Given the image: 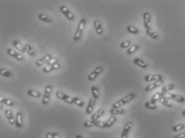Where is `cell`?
Instances as JSON below:
<instances>
[{
  "label": "cell",
  "mask_w": 185,
  "mask_h": 138,
  "mask_svg": "<svg viewBox=\"0 0 185 138\" xmlns=\"http://www.w3.org/2000/svg\"><path fill=\"white\" fill-rule=\"evenodd\" d=\"M52 86L51 85H47L45 88L44 94L43 96V99H42V103L43 105H47L50 102V99H51V93H52Z\"/></svg>",
  "instance_id": "5"
},
{
  "label": "cell",
  "mask_w": 185,
  "mask_h": 138,
  "mask_svg": "<svg viewBox=\"0 0 185 138\" xmlns=\"http://www.w3.org/2000/svg\"><path fill=\"white\" fill-rule=\"evenodd\" d=\"M116 120L117 119H116L115 116H111L106 121V128H110V127L112 126L115 123Z\"/></svg>",
  "instance_id": "28"
},
{
  "label": "cell",
  "mask_w": 185,
  "mask_h": 138,
  "mask_svg": "<svg viewBox=\"0 0 185 138\" xmlns=\"http://www.w3.org/2000/svg\"><path fill=\"white\" fill-rule=\"evenodd\" d=\"M104 114V110L103 109H98L96 112H95L91 116V120L92 121H98L99 118H100Z\"/></svg>",
  "instance_id": "22"
},
{
  "label": "cell",
  "mask_w": 185,
  "mask_h": 138,
  "mask_svg": "<svg viewBox=\"0 0 185 138\" xmlns=\"http://www.w3.org/2000/svg\"><path fill=\"white\" fill-rule=\"evenodd\" d=\"M22 120H23V115L21 112H17L15 116V126L18 129H20L22 127Z\"/></svg>",
  "instance_id": "16"
},
{
  "label": "cell",
  "mask_w": 185,
  "mask_h": 138,
  "mask_svg": "<svg viewBox=\"0 0 185 138\" xmlns=\"http://www.w3.org/2000/svg\"><path fill=\"white\" fill-rule=\"evenodd\" d=\"M86 24V20L85 19H82L79 23L78 27H77V30H76V32L74 35V41L77 42L81 38L82 33H83V30L84 29V26H85Z\"/></svg>",
  "instance_id": "3"
},
{
  "label": "cell",
  "mask_w": 185,
  "mask_h": 138,
  "mask_svg": "<svg viewBox=\"0 0 185 138\" xmlns=\"http://www.w3.org/2000/svg\"><path fill=\"white\" fill-rule=\"evenodd\" d=\"M52 58V54H46L45 56L43 57L42 58L38 59L37 61H36V62H35V65H36L37 66H42L43 65L47 63Z\"/></svg>",
  "instance_id": "13"
},
{
  "label": "cell",
  "mask_w": 185,
  "mask_h": 138,
  "mask_svg": "<svg viewBox=\"0 0 185 138\" xmlns=\"http://www.w3.org/2000/svg\"><path fill=\"white\" fill-rule=\"evenodd\" d=\"M12 44L14 46V47H15L16 50H18L19 51L22 53L25 52V49H24V46L22 45V43H20L19 41H17V40H15V41H13L12 42Z\"/></svg>",
  "instance_id": "23"
},
{
  "label": "cell",
  "mask_w": 185,
  "mask_h": 138,
  "mask_svg": "<svg viewBox=\"0 0 185 138\" xmlns=\"http://www.w3.org/2000/svg\"><path fill=\"white\" fill-rule=\"evenodd\" d=\"M0 102H1V104L6 105H7L9 107H12L14 105V102L11 101V100H10V99H7V98H3V97H1Z\"/></svg>",
  "instance_id": "33"
},
{
  "label": "cell",
  "mask_w": 185,
  "mask_h": 138,
  "mask_svg": "<svg viewBox=\"0 0 185 138\" xmlns=\"http://www.w3.org/2000/svg\"><path fill=\"white\" fill-rule=\"evenodd\" d=\"M83 126L87 127V128H90V127L97 126L100 128H106V122L104 121H86L83 123Z\"/></svg>",
  "instance_id": "4"
},
{
  "label": "cell",
  "mask_w": 185,
  "mask_h": 138,
  "mask_svg": "<svg viewBox=\"0 0 185 138\" xmlns=\"http://www.w3.org/2000/svg\"><path fill=\"white\" fill-rule=\"evenodd\" d=\"M59 68H60V64L59 62H57V63L52 65V66H46L43 69V72H44V73H50V72H52L53 70H58Z\"/></svg>",
  "instance_id": "17"
},
{
  "label": "cell",
  "mask_w": 185,
  "mask_h": 138,
  "mask_svg": "<svg viewBox=\"0 0 185 138\" xmlns=\"http://www.w3.org/2000/svg\"><path fill=\"white\" fill-rule=\"evenodd\" d=\"M182 116H183V117H185V109L182 112Z\"/></svg>",
  "instance_id": "46"
},
{
  "label": "cell",
  "mask_w": 185,
  "mask_h": 138,
  "mask_svg": "<svg viewBox=\"0 0 185 138\" xmlns=\"http://www.w3.org/2000/svg\"><path fill=\"white\" fill-rule=\"evenodd\" d=\"M143 19H144V26L145 29L148 30L151 28V15L148 12H145L143 15Z\"/></svg>",
  "instance_id": "14"
},
{
  "label": "cell",
  "mask_w": 185,
  "mask_h": 138,
  "mask_svg": "<svg viewBox=\"0 0 185 138\" xmlns=\"http://www.w3.org/2000/svg\"><path fill=\"white\" fill-rule=\"evenodd\" d=\"M56 96L57 98H59L62 101H65L66 103L69 105L73 104V100H72V97H69L68 95H67L66 93H64L62 91H57L56 93Z\"/></svg>",
  "instance_id": "6"
},
{
  "label": "cell",
  "mask_w": 185,
  "mask_h": 138,
  "mask_svg": "<svg viewBox=\"0 0 185 138\" xmlns=\"http://www.w3.org/2000/svg\"><path fill=\"white\" fill-rule=\"evenodd\" d=\"M162 97V93H160V92H157L154 95H153V97H152V99H151V102L153 103V104H156V102L158 101H159V99Z\"/></svg>",
  "instance_id": "31"
},
{
  "label": "cell",
  "mask_w": 185,
  "mask_h": 138,
  "mask_svg": "<svg viewBox=\"0 0 185 138\" xmlns=\"http://www.w3.org/2000/svg\"><path fill=\"white\" fill-rule=\"evenodd\" d=\"M24 49H25V52L30 55V56L34 57L35 55V50H34V49L29 45V44H26V45L24 46Z\"/></svg>",
  "instance_id": "26"
},
{
  "label": "cell",
  "mask_w": 185,
  "mask_h": 138,
  "mask_svg": "<svg viewBox=\"0 0 185 138\" xmlns=\"http://www.w3.org/2000/svg\"><path fill=\"white\" fill-rule=\"evenodd\" d=\"M138 49H139V46L138 45L131 46L127 50V54L128 55H131V54H133L136 51L138 50Z\"/></svg>",
  "instance_id": "32"
},
{
  "label": "cell",
  "mask_w": 185,
  "mask_h": 138,
  "mask_svg": "<svg viewBox=\"0 0 185 138\" xmlns=\"http://www.w3.org/2000/svg\"><path fill=\"white\" fill-rule=\"evenodd\" d=\"M46 138H53V133L49 132L46 134Z\"/></svg>",
  "instance_id": "43"
},
{
  "label": "cell",
  "mask_w": 185,
  "mask_h": 138,
  "mask_svg": "<svg viewBox=\"0 0 185 138\" xmlns=\"http://www.w3.org/2000/svg\"><path fill=\"white\" fill-rule=\"evenodd\" d=\"M146 33H147V34H148L149 37L152 38V39H157L159 38V34H157L156 31H155L152 28L146 30Z\"/></svg>",
  "instance_id": "24"
},
{
  "label": "cell",
  "mask_w": 185,
  "mask_h": 138,
  "mask_svg": "<svg viewBox=\"0 0 185 138\" xmlns=\"http://www.w3.org/2000/svg\"><path fill=\"white\" fill-rule=\"evenodd\" d=\"M94 27H95V30L96 31V34L98 35L103 34V28H102V25H101L100 20H96L94 22Z\"/></svg>",
  "instance_id": "20"
},
{
  "label": "cell",
  "mask_w": 185,
  "mask_h": 138,
  "mask_svg": "<svg viewBox=\"0 0 185 138\" xmlns=\"http://www.w3.org/2000/svg\"><path fill=\"white\" fill-rule=\"evenodd\" d=\"M53 138H60V137L57 133H53Z\"/></svg>",
  "instance_id": "44"
},
{
  "label": "cell",
  "mask_w": 185,
  "mask_h": 138,
  "mask_svg": "<svg viewBox=\"0 0 185 138\" xmlns=\"http://www.w3.org/2000/svg\"><path fill=\"white\" fill-rule=\"evenodd\" d=\"M133 62L134 63L136 64V66H138L139 67L142 68V69H146V68H148V63L143 59H141V58H136L133 60Z\"/></svg>",
  "instance_id": "19"
},
{
  "label": "cell",
  "mask_w": 185,
  "mask_h": 138,
  "mask_svg": "<svg viewBox=\"0 0 185 138\" xmlns=\"http://www.w3.org/2000/svg\"><path fill=\"white\" fill-rule=\"evenodd\" d=\"M57 62H58V59L56 58H52L47 63V66H52V65H54V64L57 63Z\"/></svg>",
  "instance_id": "41"
},
{
  "label": "cell",
  "mask_w": 185,
  "mask_h": 138,
  "mask_svg": "<svg viewBox=\"0 0 185 138\" xmlns=\"http://www.w3.org/2000/svg\"><path fill=\"white\" fill-rule=\"evenodd\" d=\"M162 97L165 98V99H169V100H172L178 102V103H183L185 101V97L179 95V94H176V93H167L164 94H162Z\"/></svg>",
  "instance_id": "2"
},
{
  "label": "cell",
  "mask_w": 185,
  "mask_h": 138,
  "mask_svg": "<svg viewBox=\"0 0 185 138\" xmlns=\"http://www.w3.org/2000/svg\"><path fill=\"white\" fill-rule=\"evenodd\" d=\"M174 87L175 86L173 84H167V85H166V86H163V88H162V90H161V91H162V94L168 93L169 91L173 90V89H174Z\"/></svg>",
  "instance_id": "30"
},
{
  "label": "cell",
  "mask_w": 185,
  "mask_h": 138,
  "mask_svg": "<svg viewBox=\"0 0 185 138\" xmlns=\"http://www.w3.org/2000/svg\"><path fill=\"white\" fill-rule=\"evenodd\" d=\"M159 102L163 105L166 106V107H168V108L171 107V105H172V104L171 103V101H169V100L165 99V98H163V97H161V98L159 99Z\"/></svg>",
  "instance_id": "35"
},
{
  "label": "cell",
  "mask_w": 185,
  "mask_h": 138,
  "mask_svg": "<svg viewBox=\"0 0 185 138\" xmlns=\"http://www.w3.org/2000/svg\"><path fill=\"white\" fill-rule=\"evenodd\" d=\"M59 11L63 13V15H65L67 17V19H69L70 21H73L75 19V16L70 11V10H68V8L65 6H61L59 7Z\"/></svg>",
  "instance_id": "10"
},
{
  "label": "cell",
  "mask_w": 185,
  "mask_h": 138,
  "mask_svg": "<svg viewBox=\"0 0 185 138\" xmlns=\"http://www.w3.org/2000/svg\"><path fill=\"white\" fill-rule=\"evenodd\" d=\"M0 74L3 77H6V78H9L11 76V73L7 70H5V69H1L0 70Z\"/></svg>",
  "instance_id": "39"
},
{
  "label": "cell",
  "mask_w": 185,
  "mask_h": 138,
  "mask_svg": "<svg viewBox=\"0 0 185 138\" xmlns=\"http://www.w3.org/2000/svg\"><path fill=\"white\" fill-rule=\"evenodd\" d=\"M124 113H125V110L122 108H111L110 109V114L111 116L121 115Z\"/></svg>",
  "instance_id": "21"
},
{
  "label": "cell",
  "mask_w": 185,
  "mask_h": 138,
  "mask_svg": "<svg viewBox=\"0 0 185 138\" xmlns=\"http://www.w3.org/2000/svg\"><path fill=\"white\" fill-rule=\"evenodd\" d=\"M102 72H103V67H102V66H98V67L96 68V69L88 75L87 80L92 82V81H94L95 79L97 77H98Z\"/></svg>",
  "instance_id": "9"
},
{
  "label": "cell",
  "mask_w": 185,
  "mask_h": 138,
  "mask_svg": "<svg viewBox=\"0 0 185 138\" xmlns=\"http://www.w3.org/2000/svg\"><path fill=\"white\" fill-rule=\"evenodd\" d=\"M39 19L41 20V21H43V22H44V23H52V18L47 15H45V14H39Z\"/></svg>",
  "instance_id": "25"
},
{
  "label": "cell",
  "mask_w": 185,
  "mask_h": 138,
  "mask_svg": "<svg viewBox=\"0 0 185 138\" xmlns=\"http://www.w3.org/2000/svg\"><path fill=\"white\" fill-rule=\"evenodd\" d=\"M144 79L146 82H156L160 81V80H163V77L160 74H148L145 75Z\"/></svg>",
  "instance_id": "8"
},
{
  "label": "cell",
  "mask_w": 185,
  "mask_h": 138,
  "mask_svg": "<svg viewBox=\"0 0 185 138\" xmlns=\"http://www.w3.org/2000/svg\"><path fill=\"white\" fill-rule=\"evenodd\" d=\"M136 97V94L133 93H131L127 94V96L123 97L121 99H119V101H115L114 104L112 105V108H121V106L124 105L129 103L130 101H131Z\"/></svg>",
  "instance_id": "1"
},
{
  "label": "cell",
  "mask_w": 185,
  "mask_h": 138,
  "mask_svg": "<svg viewBox=\"0 0 185 138\" xmlns=\"http://www.w3.org/2000/svg\"><path fill=\"white\" fill-rule=\"evenodd\" d=\"M130 46H131V42L129 40H125V41L122 42L120 43V48L121 49H126L128 48Z\"/></svg>",
  "instance_id": "40"
},
{
  "label": "cell",
  "mask_w": 185,
  "mask_h": 138,
  "mask_svg": "<svg viewBox=\"0 0 185 138\" xmlns=\"http://www.w3.org/2000/svg\"><path fill=\"white\" fill-rule=\"evenodd\" d=\"M75 138H84V137H82V136H80V135H76Z\"/></svg>",
  "instance_id": "45"
},
{
  "label": "cell",
  "mask_w": 185,
  "mask_h": 138,
  "mask_svg": "<svg viewBox=\"0 0 185 138\" xmlns=\"http://www.w3.org/2000/svg\"><path fill=\"white\" fill-rule=\"evenodd\" d=\"M96 100L94 97H91V98L89 99L88 105H87V109H86V113H87V114H91V113L93 112L94 108H95V105H96Z\"/></svg>",
  "instance_id": "15"
},
{
  "label": "cell",
  "mask_w": 185,
  "mask_h": 138,
  "mask_svg": "<svg viewBox=\"0 0 185 138\" xmlns=\"http://www.w3.org/2000/svg\"><path fill=\"white\" fill-rule=\"evenodd\" d=\"M27 94L30 96V97H35V98H39L41 97V93L40 92H39L37 90H27Z\"/></svg>",
  "instance_id": "29"
},
{
  "label": "cell",
  "mask_w": 185,
  "mask_h": 138,
  "mask_svg": "<svg viewBox=\"0 0 185 138\" xmlns=\"http://www.w3.org/2000/svg\"><path fill=\"white\" fill-rule=\"evenodd\" d=\"M5 116H6V117H7V119L8 122H9L10 125H15V118L11 110H9V109L5 110Z\"/></svg>",
  "instance_id": "18"
},
{
  "label": "cell",
  "mask_w": 185,
  "mask_h": 138,
  "mask_svg": "<svg viewBox=\"0 0 185 138\" xmlns=\"http://www.w3.org/2000/svg\"><path fill=\"white\" fill-rule=\"evenodd\" d=\"M132 127H133V124L130 121H127L124 124V126L123 128L122 133H121V138H127L128 133H129L131 129H132Z\"/></svg>",
  "instance_id": "7"
},
{
  "label": "cell",
  "mask_w": 185,
  "mask_h": 138,
  "mask_svg": "<svg viewBox=\"0 0 185 138\" xmlns=\"http://www.w3.org/2000/svg\"><path fill=\"white\" fill-rule=\"evenodd\" d=\"M163 84V80H160V81H158V82H153L152 84L148 85L144 88V91L145 92H151L153 90H155L156 88H158L159 86H161Z\"/></svg>",
  "instance_id": "11"
},
{
  "label": "cell",
  "mask_w": 185,
  "mask_h": 138,
  "mask_svg": "<svg viewBox=\"0 0 185 138\" xmlns=\"http://www.w3.org/2000/svg\"><path fill=\"white\" fill-rule=\"evenodd\" d=\"M7 54L10 55V56L13 57L14 58H15L16 60H18V61H22V60L24 59V58H23V56H22V54H20L19 53L16 52L14 49H11V48L7 49Z\"/></svg>",
  "instance_id": "12"
},
{
  "label": "cell",
  "mask_w": 185,
  "mask_h": 138,
  "mask_svg": "<svg viewBox=\"0 0 185 138\" xmlns=\"http://www.w3.org/2000/svg\"><path fill=\"white\" fill-rule=\"evenodd\" d=\"M127 32H129L130 34H137L139 33V30L134 26H128L127 27Z\"/></svg>",
  "instance_id": "36"
},
{
  "label": "cell",
  "mask_w": 185,
  "mask_h": 138,
  "mask_svg": "<svg viewBox=\"0 0 185 138\" xmlns=\"http://www.w3.org/2000/svg\"><path fill=\"white\" fill-rule=\"evenodd\" d=\"M144 106L148 109H151V110H155L156 108H157V106H156V104H153L152 103L151 101H148V102H146L144 104Z\"/></svg>",
  "instance_id": "38"
},
{
  "label": "cell",
  "mask_w": 185,
  "mask_h": 138,
  "mask_svg": "<svg viewBox=\"0 0 185 138\" xmlns=\"http://www.w3.org/2000/svg\"><path fill=\"white\" fill-rule=\"evenodd\" d=\"M91 94H92V97L97 100L99 97H100V92H99V89L96 86H91Z\"/></svg>",
  "instance_id": "27"
},
{
  "label": "cell",
  "mask_w": 185,
  "mask_h": 138,
  "mask_svg": "<svg viewBox=\"0 0 185 138\" xmlns=\"http://www.w3.org/2000/svg\"><path fill=\"white\" fill-rule=\"evenodd\" d=\"M184 129V124H178V125H176L172 127V131L173 132H179V131L183 130Z\"/></svg>",
  "instance_id": "37"
},
{
  "label": "cell",
  "mask_w": 185,
  "mask_h": 138,
  "mask_svg": "<svg viewBox=\"0 0 185 138\" xmlns=\"http://www.w3.org/2000/svg\"><path fill=\"white\" fill-rule=\"evenodd\" d=\"M174 138H185V133H180V134L176 135Z\"/></svg>",
  "instance_id": "42"
},
{
  "label": "cell",
  "mask_w": 185,
  "mask_h": 138,
  "mask_svg": "<svg viewBox=\"0 0 185 138\" xmlns=\"http://www.w3.org/2000/svg\"><path fill=\"white\" fill-rule=\"evenodd\" d=\"M72 100H73V103L76 105H78L79 107H83V106L84 105L83 101H82L80 98H79V97H72Z\"/></svg>",
  "instance_id": "34"
}]
</instances>
